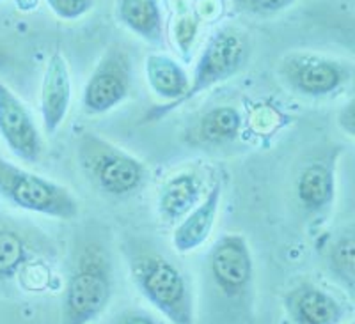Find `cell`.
I'll return each instance as SVG.
<instances>
[{
  "instance_id": "obj_2",
  "label": "cell",
  "mask_w": 355,
  "mask_h": 324,
  "mask_svg": "<svg viewBox=\"0 0 355 324\" xmlns=\"http://www.w3.org/2000/svg\"><path fill=\"white\" fill-rule=\"evenodd\" d=\"M130 276L137 291L173 324H194V298L187 275L173 259L151 244H125Z\"/></svg>"
},
{
  "instance_id": "obj_25",
  "label": "cell",
  "mask_w": 355,
  "mask_h": 324,
  "mask_svg": "<svg viewBox=\"0 0 355 324\" xmlns=\"http://www.w3.org/2000/svg\"><path fill=\"white\" fill-rule=\"evenodd\" d=\"M347 324H354V321H348V323Z\"/></svg>"
},
{
  "instance_id": "obj_9",
  "label": "cell",
  "mask_w": 355,
  "mask_h": 324,
  "mask_svg": "<svg viewBox=\"0 0 355 324\" xmlns=\"http://www.w3.org/2000/svg\"><path fill=\"white\" fill-rule=\"evenodd\" d=\"M206 268L222 296L243 300L254 280V260L247 237L239 233L218 237L206 257Z\"/></svg>"
},
{
  "instance_id": "obj_22",
  "label": "cell",
  "mask_w": 355,
  "mask_h": 324,
  "mask_svg": "<svg viewBox=\"0 0 355 324\" xmlns=\"http://www.w3.org/2000/svg\"><path fill=\"white\" fill-rule=\"evenodd\" d=\"M110 324H158V321L141 308H126L117 312Z\"/></svg>"
},
{
  "instance_id": "obj_26",
  "label": "cell",
  "mask_w": 355,
  "mask_h": 324,
  "mask_svg": "<svg viewBox=\"0 0 355 324\" xmlns=\"http://www.w3.org/2000/svg\"><path fill=\"white\" fill-rule=\"evenodd\" d=\"M0 2H4V0H0Z\"/></svg>"
},
{
  "instance_id": "obj_17",
  "label": "cell",
  "mask_w": 355,
  "mask_h": 324,
  "mask_svg": "<svg viewBox=\"0 0 355 324\" xmlns=\"http://www.w3.org/2000/svg\"><path fill=\"white\" fill-rule=\"evenodd\" d=\"M116 17L141 39L158 46L164 43V18L158 0H116Z\"/></svg>"
},
{
  "instance_id": "obj_23",
  "label": "cell",
  "mask_w": 355,
  "mask_h": 324,
  "mask_svg": "<svg viewBox=\"0 0 355 324\" xmlns=\"http://www.w3.org/2000/svg\"><path fill=\"white\" fill-rule=\"evenodd\" d=\"M339 128L347 133V136H354V126H355V114H354V101H348L341 112L338 114Z\"/></svg>"
},
{
  "instance_id": "obj_8",
  "label": "cell",
  "mask_w": 355,
  "mask_h": 324,
  "mask_svg": "<svg viewBox=\"0 0 355 324\" xmlns=\"http://www.w3.org/2000/svg\"><path fill=\"white\" fill-rule=\"evenodd\" d=\"M133 89V60L128 48L112 43L103 52L82 89V110L103 116L125 103Z\"/></svg>"
},
{
  "instance_id": "obj_13",
  "label": "cell",
  "mask_w": 355,
  "mask_h": 324,
  "mask_svg": "<svg viewBox=\"0 0 355 324\" xmlns=\"http://www.w3.org/2000/svg\"><path fill=\"white\" fill-rule=\"evenodd\" d=\"M220 197V183H215L205 193L201 202L178 222L173 233V246L178 253H192L208 241L217 222Z\"/></svg>"
},
{
  "instance_id": "obj_1",
  "label": "cell",
  "mask_w": 355,
  "mask_h": 324,
  "mask_svg": "<svg viewBox=\"0 0 355 324\" xmlns=\"http://www.w3.org/2000/svg\"><path fill=\"white\" fill-rule=\"evenodd\" d=\"M114 294V268L107 244L85 236L73 246L61 301V324H91L105 312Z\"/></svg>"
},
{
  "instance_id": "obj_15",
  "label": "cell",
  "mask_w": 355,
  "mask_h": 324,
  "mask_svg": "<svg viewBox=\"0 0 355 324\" xmlns=\"http://www.w3.org/2000/svg\"><path fill=\"white\" fill-rule=\"evenodd\" d=\"M202 179L196 170H183L162 184L157 199L158 215L167 224H178L201 202Z\"/></svg>"
},
{
  "instance_id": "obj_5",
  "label": "cell",
  "mask_w": 355,
  "mask_h": 324,
  "mask_svg": "<svg viewBox=\"0 0 355 324\" xmlns=\"http://www.w3.org/2000/svg\"><path fill=\"white\" fill-rule=\"evenodd\" d=\"M0 197L15 208L57 220H73L80 213V202L68 186L18 167L4 156H0Z\"/></svg>"
},
{
  "instance_id": "obj_3",
  "label": "cell",
  "mask_w": 355,
  "mask_h": 324,
  "mask_svg": "<svg viewBox=\"0 0 355 324\" xmlns=\"http://www.w3.org/2000/svg\"><path fill=\"white\" fill-rule=\"evenodd\" d=\"M250 52H252V41L247 28L236 24H224L217 27L206 41L196 64L194 76L190 80L189 91L183 94L182 100H178L176 103L153 107L144 116V120L146 123L160 120L162 117L178 110L208 89L236 76L249 64Z\"/></svg>"
},
{
  "instance_id": "obj_11",
  "label": "cell",
  "mask_w": 355,
  "mask_h": 324,
  "mask_svg": "<svg viewBox=\"0 0 355 324\" xmlns=\"http://www.w3.org/2000/svg\"><path fill=\"white\" fill-rule=\"evenodd\" d=\"M283 307L291 324H341L348 307L332 292L302 282L284 294Z\"/></svg>"
},
{
  "instance_id": "obj_16",
  "label": "cell",
  "mask_w": 355,
  "mask_h": 324,
  "mask_svg": "<svg viewBox=\"0 0 355 324\" xmlns=\"http://www.w3.org/2000/svg\"><path fill=\"white\" fill-rule=\"evenodd\" d=\"M146 80L151 91L167 103H176L189 91L190 78L178 60L164 53H150L144 62Z\"/></svg>"
},
{
  "instance_id": "obj_6",
  "label": "cell",
  "mask_w": 355,
  "mask_h": 324,
  "mask_svg": "<svg viewBox=\"0 0 355 324\" xmlns=\"http://www.w3.org/2000/svg\"><path fill=\"white\" fill-rule=\"evenodd\" d=\"M55 255V246L40 228L0 215V287L24 285L28 273H49Z\"/></svg>"
},
{
  "instance_id": "obj_18",
  "label": "cell",
  "mask_w": 355,
  "mask_h": 324,
  "mask_svg": "<svg viewBox=\"0 0 355 324\" xmlns=\"http://www.w3.org/2000/svg\"><path fill=\"white\" fill-rule=\"evenodd\" d=\"M242 129V114L234 107H217L199 117L192 136L201 145H224L236 141Z\"/></svg>"
},
{
  "instance_id": "obj_7",
  "label": "cell",
  "mask_w": 355,
  "mask_h": 324,
  "mask_svg": "<svg viewBox=\"0 0 355 324\" xmlns=\"http://www.w3.org/2000/svg\"><path fill=\"white\" fill-rule=\"evenodd\" d=\"M277 76L293 94L322 100L347 87L352 80V66L322 53L291 52L279 59Z\"/></svg>"
},
{
  "instance_id": "obj_24",
  "label": "cell",
  "mask_w": 355,
  "mask_h": 324,
  "mask_svg": "<svg viewBox=\"0 0 355 324\" xmlns=\"http://www.w3.org/2000/svg\"><path fill=\"white\" fill-rule=\"evenodd\" d=\"M17 68V55L8 43L0 39V75H8Z\"/></svg>"
},
{
  "instance_id": "obj_20",
  "label": "cell",
  "mask_w": 355,
  "mask_h": 324,
  "mask_svg": "<svg viewBox=\"0 0 355 324\" xmlns=\"http://www.w3.org/2000/svg\"><path fill=\"white\" fill-rule=\"evenodd\" d=\"M50 11L57 18L66 21L80 20L87 12L93 11L96 0H44Z\"/></svg>"
},
{
  "instance_id": "obj_10",
  "label": "cell",
  "mask_w": 355,
  "mask_h": 324,
  "mask_svg": "<svg viewBox=\"0 0 355 324\" xmlns=\"http://www.w3.org/2000/svg\"><path fill=\"white\" fill-rule=\"evenodd\" d=\"M0 136L9 151L25 163H37L44 154V141L27 105L0 80Z\"/></svg>"
},
{
  "instance_id": "obj_21",
  "label": "cell",
  "mask_w": 355,
  "mask_h": 324,
  "mask_svg": "<svg viewBox=\"0 0 355 324\" xmlns=\"http://www.w3.org/2000/svg\"><path fill=\"white\" fill-rule=\"evenodd\" d=\"M297 0H233L234 8L247 15H256V17H268L275 12L288 9L293 6Z\"/></svg>"
},
{
  "instance_id": "obj_12",
  "label": "cell",
  "mask_w": 355,
  "mask_h": 324,
  "mask_svg": "<svg viewBox=\"0 0 355 324\" xmlns=\"http://www.w3.org/2000/svg\"><path fill=\"white\" fill-rule=\"evenodd\" d=\"M71 71L62 52H53L46 60L41 80L40 110L46 135H55L68 117L71 107Z\"/></svg>"
},
{
  "instance_id": "obj_14",
  "label": "cell",
  "mask_w": 355,
  "mask_h": 324,
  "mask_svg": "<svg viewBox=\"0 0 355 324\" xmlns=\"http://www.w3.org/2000/svg\"><path fill=\"white\" fill-rule=\"evenodd\" d=\"M295 193L300 208L313 216L325 215L336 199L334 165L329 161H313L299 172Z\"/></svg>"
},
{
  "instance_id": "obj_19",
  "label": "cell",
  "mask_w": 355,
  "mask_h": 324,
  "mask_svg": "<svg viewBox=\"0 0 355 324\" xmlns=\"http://www.w3.org/2000/svg\"><path fill=\"white\" fill-rule=\"evenodd\" d=\"M329 269L348 292L355 287V240L354 233L347 231L336 237L327 252Z\"/></svg>"
},
{
  "instance_id": "obj_4",
  "label": "cell",
  "mask_w": 355,
  "mask_h": 324,
  "mask_svg": "<svg viewBox=\"0 0 355 324\" xmlns=\"http://www.w3.org/2000/svg\"><path fill=\"white\" fill-rule=\"evenodd\" d=\"M77 161L94 188L110 199H128L150 179L144 161L93 132L78 136Z\"/></svg>"
}]
</instances>
